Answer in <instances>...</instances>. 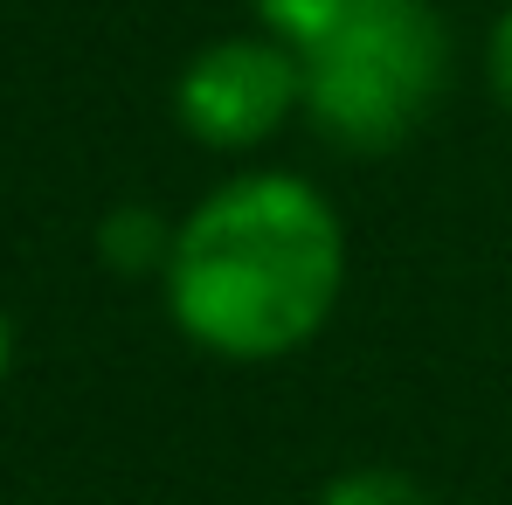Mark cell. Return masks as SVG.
<instances>
[{"mask_svg": "<svg viewBox=\"0 0 512 505\" xmlns=\"http://www.w3.org/2000/svg\"><path fill=\"white\" fill-rule=\"evenodd\" d=\"M305 132L340 160L402 153L450 97L457 49L436 0H381L305 56Z\"/></svg>", "mask_w": 512, "mask_h": 505, "instance_id": "2", "label": "cell"}, {"mask_svg": "<svg viewBox=\"0 0 512 505\" xmlns=\"http://www.w3.org/2000/svg\"><path fill=\"white\" fill-rule=\"evenodd\" d=\"M7 374H14V319L0 312V388H7Z\"/></svg>", "mask_w": 512, "mask_h": 505, "instance_id": "8", "label": "cell"}, {"mask_svg": "<svg viewBox=\"0 0 512 505\" xmlns=\"http://www.w3.org/2000/svg\"><path fill=\"white\" fill-rule=\"evenodd\" d=\"M173 222H180V215L153 208V201H118V208L97 215L90 250H97V263H104L111 277L160 284V270H167V256H173Z\"/></svg>", "mask_w": 512, "mask_h": 505, "instance_id": "4", "label": "cell"}, {"mask_svg": "<svg viewBox=\"0 0 512 505\" xmlns=\"http://www.w3.org/2000/svg\"><path fill=\"white\" fill-rule=\"evenodd\" d=\"M312 505H443V492L423 485L416 471H402V464H346L319 485Z\"/></svg>", "mask_w": 512, "mask_h": 505, "instance_id": "6", "label": "cell"}, {"mask_svg": "<svg viewBox=\"0 0 512 505\" xmlns=\"http://www.w3.org/2000/svg\"><path fill=\"white\" fill-rule=\"evenodd\" d=\"M256 7V28H270L277 42H291L298 56L312 49V42H326V35H340L346 21H360V14H374L381 0H250Z\"/></svg>", "mask_w": 512, "mask_h": 505, "instance_id": "5", "label": "cell"}, {"mask_svg": "<svg viewBox=\"0 0 512 505\" xmlns=\"http://www.w3.org/2000/svg\"><path fill=\"white\" fill-rule=\"evenodd\" d=\"M167 111L187 146L229 167H256V153H270L291 125H305V63L291 42H277L256 21L208 35L173 70Z\"/></svg>", "mask_w": 512, "mask_h": 505, "instance_id": "3", "label": "cell"}, {"mask_svg": "<svg viewBox=\"0 0 512 505\" xmlns=\"http://www.w3.org/2000/svg\"><path fill=\"white\" fill-rule=\"evenodd\" d=\"M478 77H485V97L512 118V0L485 21V42H478Z\"/></svg>", "mask_w": 512, "mask_h": 505, "instance_id": "7", "label": "cell"}, {"mask_svg": "<svg viewBox=\"0 0 512 505\" xmlns=\"http://www.w3.org/2000/svg\"><path fill=\"white\" fill-rule=\"evenodd\" d=\"M353 236L340 201L298 167H229L201 187L160 270L173 333L222 367H277L340 319Z\"/></svg>", "mask_w": 512, "mask_h": 505, "instance_id": "1", "label": "cell"}]
</instances>
